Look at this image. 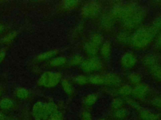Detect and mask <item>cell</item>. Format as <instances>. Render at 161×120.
<instances>
[{
    "label": "cell",
    "instance_id": "74e56055",
    "mask_svg": "<svg viewBox=\"0 0 161 120\" xmlns=\"http://www.w3.org/2000/svg\"><path fill=\"white\" fill-rule=\"evenodd\" d=\"M151 104L156 108L161 109V97H157L153 98L151 101Z\"/></svg>",
    "mask_w": 161,
    "mask_h": 120
},
{
    "label": "cell",
    "instance_id": "3957f363",
    "mask_svg": "<svg viewBox=\"0 0 161 120\" xmlns=\"http://www.w3.org/2000/svg\"><path fill=\"white\" fill-rule=\"evenodd\" d=\"M139 7L135 2H128L116 5L112 9L113 17L121 19L122 21L130 17Z\"/></svg>",
    "mask_w": 161,
    "mask_h": 120
},
{
    "label": "cell",
    "instance_id": "f6af8a7d",
    "mask_svg": "<svg viewBox=\"0 0 161 120\" xmlns=\"http://www.w3.org/2000/svg\"><path fill=\"white\" fill-rule=\"evenodd\" d=\"M0 120H6V119H5V118H4V119H0Z\"/></svg>",
    "mask_w": 161,
    "mask_h": 120
},
{
    "label": "cell",
    "instance_id": "277c9868",
    "mask_svg": "<svg viewBox=\"0 0 161 120\" xmlns=\"http://www.w3.org/2000/svg\"><path fill=\"white\" fill-rule=\"evenodd\" d=\"M62 75L60 72L54 71H46L43 72L37 81V84L45 88L56 86L60 81Z\"/></svg>",
    "mask_w": 161,
    "mask_h": 120
},
{
    "label": "cell",
    "instance_id": "8fae6325",
    "mask_svg": "<svg viewBox=\"0 0 161 120\" xmlns=\"http://www.w3.org/2000/svg\"><path fill=\"white\" fill-rule=\"evenodd\" d=\"M139 116L141 120H158L159 116L147 109L142 108L139 111Z\"/></svg>",
    "mask_w": 161,
    "mask_h": 120
},
{
    "label": "cell",
    "instance_id": "44dd1931",
    "mask_svg": "<svg viewBox=\"0 0 161 120\" xmlns=\"http://www.w3.org/2000/svg\"><path fill=\"white\" fill-rule=\"evenodd\" d=\"M14 103L11 99L3 98L0 100V108L3 110H9L12 108Z\"/></svg>",
    "mask_w": 161,
    "mask_h": 120
},
{
    "label": "cell",
    "instance_id": "30bf717a",
    "mask_svg": "<svg viewBox=\"0 0 161 120\" xmlns=\"http://www.w3.org/2000/svg\"><path fill=\"white\" fill-rule=\"evenodd\" d=\"M104 84L111 87H116L118 86L121 82V78L116 74L113 73H109L106 75L104 76Z\"/></svg>",
    "mask_w": 161,
    "mask_h": 120
},
{
    "label": "cell",
    "instance_id": "9c48e42d",
    "mask_svg": "<svg viewBox=\"0 0 161 120\" xmlns=\"http://www.w3.org/2000/svg\"><path fill=\"white\" fill-rule=\"evenodd\" d=\"M136 61V56L131 52L125 53L121 58V64L126 69H130L134 67Z\"/></svg>",
    "mask_w": 161,
    "mask_h": 120
},
{
    "label": "cell",
    "instance_id": "d6986e66",
    "mask_svg": "<svg viewBox=\"0 0 161 120\" xmlns=\"http://www.w3.org/2000/svg\"><path fill=\"white\" fill-rule=\"evenodd\" d=\"M97 100V96L94 93L87 94L83 99V102L86 106H93Z\"/></svg>",
    "mask_w": 161,
    "mask_h": 120
},
{
    "label": "cell",
    "instance_id": "c3c4849f",
    "mask_svg": "<svg viewBox=\"0 0 161 120\" xmlns=\"http://www.w3.org/2000/svg\"><path fill=\"white\" fill-rule=\"evenodd\" d=\"M14 120H16V119H14Z\"/></svg>",
    "mask_w": 161,
    "mask_h": 120
},
{
    "label": "cell",
    "instance_id": "f1b7e54d",
    "mask_svg": "<svg viewBox=\"0 0 161 120\" xmlns=\"http://www.w3.org/2000/svg\"><path fill=\"white\" fill-rule=\"evenodd\" d=\"M80 2L79 1L75 0H69V1H64L62 2V6L64 8L68 10H71L75 8L79 4Z\"/></svg>",
    "mask_w": 161,
    "mask_h": 120
},
{
    "label": "cell",
    "instance_id": "7a4b0ae2",
    "mask_svg": "<svg viewBox=\"0 0 161 120\" xmlns=\"http://www.w3.org/2000/svg\"><path fill=\"white\" fill-rule=\"evenodd\" d=\"M146 15V11L143 8H138L130 17L122 21L123 28L128 31L136 29L143 22Z\"/></svg>",
    "mask_w": 161,
    "mask_h": 120
},
{
    "label": "cell",
    "instance_id": "8992f818",
    "mask_svg": "<svg viewBox=\"0 0 161 120\" xmlns=\"http://www.w3.org/2000/svg\"><path fill=\"white\" fill-rule=\"evenodd\" d=\"M32 116L35 120H48L45 103L42 101L35 102L32 108Z\"/></svg>",
    "mask_w": 161,
    "mask_h": 120
},
{
    "label": "cell",
    "instance_id": "4dcf8cb0",
    "mask_svg": "<svg viewBox=\"0 0 161 120\" xmlns=\"http://www.w3.org/2000/svg\"><path fill=\"white\" fill-rule=\"evenodd\" d=\"M17 35V32L16 31H11L9 33H8L2 39V42L3 44H8L10 43L13 40L16 38Z\"/></svg>",
    "mask_w": 161,
    "mask_h": 120
},
{
    "label": "cell",
    "instance_id": "5bb4252c",
    "mask_svg": "<svg viewBox=\"0 0 161 120\" xmlns=\"http://www.w3.org/2000/svg\"><path fill=\"white\" fill-rule=\"evenodd\" d=\"M98 49L99 48L96 46L95 44H94L92 42H91V41L87 42L84 47V49L85 52L91 56H95L98 51Z\"/></svg>",
    "mask_w": 161,
    "mask_h": 120
},
{
    "label": "cell",
    "instance_id": "7bdbcfd3",
    "mask_svg": "<svg viewBox=\"0 0 161 120\" xmlns=\"http://www.w3.org/2000/svg\"><path fill=\"white\" fill-rule=\"evenodd\" d=\"M4 118H4V114L0 111V119H4Z\"/></svg>",
    "mask_w": 161,
    "mask_h": 120
},
{
    "label": "cell",
    "instance_id": "60d3db41",
    "mask_svg": "<svg viewBox=\"0 0 161 120\" xmlns=\"http://www.w3.org/2000/svg\"><path fill=\"white\" fill-rule=\"evenodd\" d=\"M6 56V49L3 48L0 50V64L3 62Z\"/></svg>",
    "mask_w": 161,
    "mask_h": 120
},
{
    "label": "cell",
    "instance_id": "ac0fdd59",
    "mask_svg": "<svg viewBox=\"0 0 161 120\" xmlns=\"http://www.w3.org/2000/svg\"><path fill=\"white\" fill-rule=\"evenodd\" d=\"M61 84L63 90L68 95H72L74 94V87L72 84L66 79H63L61 80Z\"/></svg>",
    "mask_w": 161,
    "mask_h": 120
},
{
    "label": "cell",
    "instance_id": "6da1fadb",
    "mask_svg": "<svg viewBox=\"0 0 161 120\" xmlns=\"http://www.w3.org/2000/svg\"><path fill=\"white\" fill-rule=\"evenodd\" d=\"M157 33L158 32L152 26L140 27L131 36L130 42L135 48H144L152 42Z\"/></svg>",
    "mask_w": 161,
    "mask_h": 120
},
{
    "label": "cell",
    "instance_id": "2e32d148",
    "mask_svg": "<svg viewBox=\"0 0 161 120\" xmlns=\"http://www.w3.org/2000/svg\"><path fill=\"white\" fill-rule=\"evenodd\" d=\"M100 53L104 58H108L110 56L111 54V45L109 42H105L101 45Z\"/></svg>",
    "mask_w": 161,
    "mask_h": 120
},
{
    "label": "cell",
    "instance_id": "d6a6232c",
    "mask_svg": "<svg viewBox=\"0 0 161 120\" xmlns=\"http://www.w3.org/2000/svg\"><path fill=\"white\" fill-rule=\"evenodd\" d=\"M123 104H124V102H123L122 99L119 98H115L113 100V101L111 102V106L112 109H113L116 111V110H118L120 108H122L123 106Z\"/></svg>",
    "mask_w": 161,
    "mask_h": 120
},
{
    "label": "cell",
    "instance_id": "ba28073f",
    "mask_svg": "<svg viewBox=\"0 0 161 120\" xmlns=\"http://www.w3.org/2000/svg\"><path fill=\"white\" fill-rule=\"evenodd\" d=\"M150 91L149 86L147 84L140 83L136 85L133 89L132 94L136 99H143L148 94Z\"/></svg>",
    "mask_w": 161,
    "mask_h": 120
},
{
    "label": "cell",
    "instance_id": "4316f807",
    "mask_svg": "<svg viewBox=\"0 0 161 120\" xmlns=\"http://www.w3.org/2000/svg\"><path fill=\"white\" fill-rule=\"evenodd\" d=\"M128 80L132 84L135 85H137L140 83L142 80V76L138 72H131L128 75Z\"/></svg>",
    "mask_w": 161,
    "mask_h": 120
},
{
    "label": "cell",
    "instance_id": "9a60e30c",
    "mask_svg": "<svg viewBox=\"0 0 161 120\" xmlns=\"http://www.w3.org/2000/svg\"><path fill=\"white\" fill-rule=\"evenodd\" d=\"M142 62L144 66L150 68L157 64V59L156 56L153 54H148L143 58Z\"/></svg>",
    "mask_w": 161,
    "mask_h": 120
},
{
    "label": "cell",
    "instance_id": "d590c367",
    "mask_svg": "<svg viewBox=\"0 0 161 120\" xmlns=\"http://www.w3.org/2000/svg\"><path fill=\"white\" fill-rule=\"evenodd\" d=\"M157 32L161 30V16H158L153 22L152 26Z\"/></svg>",
    "mask_w": 161,
    "mask_h": 120
},
{
    "label": "cell",
    "instance_id": "ab89813d",
    "mask_svg": "<svg viewBox=\"0 0 161 120\" xmlns=\"http://www.w3.org/2000/svg\"><path fill=\"white\" fill-rule=\"evenodd\" d=\"M155 45L157 49H161V32L157 36V38L155 40Z\"/></svg>",
    "mask_w": 161,
    "mask_h": 120
},
{
    "label": "cell",
    "instance_id": "8d00e7d4",
    "mask_svg": "<svg viewBox=\"0 0 161 120\" xmlns=\"http://www.w3.org/2000/svg\"><path fill=\"white\" fill-rule=\"evenodd\" d=\"M81 120H93L92 114L87 111H83L80 114Z\"/></svg>",
    "mask_w": 161,
    "mask_h": 120
},
{
    "label": "cell",
    "instance_id": "d4e9b609",
    "mask_svg": "<svg viewBox=\"0 0 161 120\" xmlns=\"http://www.w3.org/2000/svg\"><path fill=\"white\" fill-rule=\"evenodd\" d=\"M67 62V59L64 56H58L51 59L50 61V64L52 66L57 67L65 64Z\"/></svg>",
    "mask_w": 161,
    "mask_h": 120
},
{
    "label": "cell",
    "instance_id": "4fadbf2b",
    "mask_svg": "<svg viewBox=\"0 0 161 120\" xmlns=\"http://www.w3.org/2000/svg\"><path fill=\"white\" fill-rule=\"evenodd\" d=\"M58 54V51L56 49L50 50L38 54L36 56V59L39 61H43L49 59H52Z\"/></svg>",
    "mask_w": 161,
    "mask_h": 120
},
{
    "label": "cell",
    "instance_id": "1f68e13d",
    "mask_svg": "<svg viewBox=\"0 0 161 120\" xmlns=\"http://www.w3.org/2000/svg\"><path fill=\"white\" fill-rule=\"evenodd\" d=\"M83 61L84 58L80 54H75L70 59V64L72 66H78L80 65Z\"/></svg>",
    "mask_w": 161,
    "mask_h": 120
},
{
    "label": "cell",
    "instance_id": "484cf974",
    "mask_svg": "<svg viewBox=\"0 0 161 120\" xmlns=\"http://www.w3.org/2000/svg\"><path fill=\"white\" fill-rule=\"evenodd\" d=\"M89 82L93 84L101 85L103 84L104 82V76H101L99 74H94L91 75L89 77Z\"/></svg>",
    "mask_w": 161,
    "mask_h": 120
},
{
    "label": "cell",
    "instance_id": "e575fe53",
    "mask_svg": "<svg viewBox=\"0 0 161 120\" xmlns=\"http://www.w3.org/2000/svg\"><path fill=\"white\" fill-rule=\"evenodd\" d=\"M126 101L129 104L130 106H131L133 109H134L138 111H139L142 108L138 102H136V101H135L131 98H126Z\"/></svg>",
    "mask_w": 161,
    "mask_h": 120
},
{
    "label": "cell",
    "instance_id": "836d02e7",
    "mask_svg": "<svg viewBox=\"0 0 161 120\" xmlns=\"http://www.w3.org/2000/svg\"><path fill=\"white\" fill-rule=\"evenodd\" d=\"M74 81L77 84H79L80 85H84L89 82V78L86 76L80 74L75 77Z\"/></svg>",
    "mask_w": 161,
    "mask_h": 120
},
{
    "label": "cell",
    "instance_id": "7402d4cb",
    "mask_svg": "<svg viewBox=\"0 0 161 120\" xmlns=\"http://www.w3.org/2000/svg\"><path fill=\"white\" fill-rule=\"evenodd\" d=\"M130 38H131V36H130L125 31L120 32L118 34V35L116 36L117 41L119 43L123 44H128V42H130Z\"/></svg>",
    "mask_w": 161,
    "mask_h": 120
},
{
    "label": "cell",
    "instance_id": "52a82bcc",
    "mask_svg": "<svg viewBox=\"0 0 161 120\" xmlns=\"http://www.w3.org/2000/svg\"><path fill=\"white\" fill-rule=\"evenodd\" d=\"M99 5L95 1H91L86 4L82 8V15L84 18H92L99 11Z\"/></svg>",
    "mask_w": 161,
    "mask_h": 120
},
{
    "label": "cell",
    "instance_id": "cb8c5ba5",
    "mask_svg": "<svg viewBox=\"0 0 161 120\" xmlns=\"http://www.w3.org/2000/svg\"><path fill=\"white\" fill-rule=\"evenodd\" d=\"M103 40L104 38L103 35L99 32H96L91 36L90 41L99 48L103 44Z\"/></svg>",
    "mask_w": 161,
    "mask_h": 120
},
{
    "label": "cell",
    "instance_id": "7dc6e473",
    "mask_svg": "<svg viewBox=\"0 0 161 120\" xmlns=\"http://www.w3.org/2000/svg\"><path fill=\"white\" fill-rule=\"evenodd\" d=\"M120 120H125V119H120Z\"/></svg>",
    "mask_w": 161,
    "mask_h": 120
},
{
    "label": "cell",
    "instance_id": "603a6c76",
    "mask_svg": "<svg viewBox=\"0 0 161 120\" xmlns=\"http://www.w3.org/2000/svg\"><path fill=\"white\" fill-rule=\"evenodd\" d=\"M16 96L20 99H26L30 96L29 91L24 88H18L15 91Z\"/></svg>",
    "mask_w": 161,
    "mask_h": 120
},
{
    "label": "cell",
    "instance_id": "ee69618b",
    "mask_svg": "<svg viewBox=\"0 0 161 120\" xmlns=\"http://www.w3.org/2000/svg\"><path fill=\"white\" fill-rule=\"evenodd\" d=\"M97 120H108V119H104V118H100V119H97Z\"/></svg>",
    "mask_w": 161,
    "mask_h": 120
},
{
    "label": "cell",
    "instance_id": "5b68a950",
    "mask_svg": "<svg viewBox=\"0 0 161 120\" xmlns=\"http://www.w3.org/2000/svg\"><path fill=\"white\" fill-rule=\"evenodd\" d=\"M80 66L84 72L91 73L99 71L102 68V62L98 58L93 56L84 60Z\"/></svg>",
    "mask_w": 161,
    "mask_h": 120
},
{
    "label": "cell",
    "instance_id": "e0dca14e",
    "mask_svg": "<svg viewBox=\"0 0 161 120\" xmlns=\"http://www.w3.org/2000/svg\"><path fill=\"white\" fill-rule=\"evenodd\" d=\"M152 76L158 81H161V65L158 64L149 68Z\"/></svg>",
    "mask_w": 161,
    "mask_h": 120
},
{
    "label": "cell",
    "instance_id": "f546056e",
    "mask_svg": "<svg viewBox=\"0 0 161 120\" xmlns=\"http://www.w3.org/2000/svg\"><path fill=\"white\" fill-rule=\"evenodd\" d=\"M133 88L128 84H125L119 88L118 89V93L123 96H128L132 94Z\"/></svg>",
    "mask_w": 161,
    "mask_h": 120
},
{
    "label": "cell",
    "instance_id": "83f0119b",
    "mask_svg": "<svg viewBox=\"0 0 161 120\" xmlns=\"http://www.w3.org/2000/svg\"><path fill=\"white\" fill-rule=\"evenodd\" d=\"M129 111L127 109L122 108L118 110H116L114 112V117L118 119H125V118H126L128 116Z\"/></svg>",
    "mask_w": 161,
    "mask_h": 120
},
{
    "label": "cell",
    "instance_id": "f35d334b",
    "mask_svg": "<svg viewBox=\"0 0 161 120\" xmlns=\"http://www.w3.org/2000/svg\"><path fill=\"white\" fill-rule=\"evenodd\" d=\"M48 120H64V117L62 113L58 111L56 113L50 116Z\"/></svg>",
    "mask_w": 161,
    "mask_h": 120
},
{
    "label": "cell",
    "instance_id": "b9f144b4",
    "mask_svg": "<svg viewBox=\"0 0 161 120\" xmlns=\"http://www.w3.org/2000/svg\"><path fill=\"white\" fill-rule=\"evenodd\" d=\"M4 26L3 25V24H0V33L1 32H2L3 31V30H4Z\"/></svg>",
    "mask_w": 161,
    "mask_h": 120
},
{
    "label": "cell",
    "instance_id": "bcb514c9",
    "mask_svg": "<svg viewBox=\"0 0 161 120\" xmlns=\"http://www.w3.org/2000/svg\"><path fill=\"white\" fill-rule=\"evenodd\" d=\"M1 91L0 90V96H1Z\"/></svg>",
    "mask_w": 161,
    "mask_h": 120
},
{
    "label": "cell",
    "instance_id": "ffe728a7",
    "mask_svg": "<svg viewBox=\"0 0 161 120\" xmlns=\"http://www.w3.org/2000/svg\"><path fill=\"white\" fill-rule=\"evenodd\" d=\"M45 106L46 113L48 118L50 116L58 112V107L57 104L53 102H48L45 103Z\"/></svg>",
    "mask_w": 161,
    "mask_h": 120
},
{
    "label": "cell",
    "instance_id": "7c38bea8",
    "mask_svg": "<svg viewBox=\"0 0 161 120\" xmlns=\"http://www.w3.org/2000/svg\"><path fill=\"white\" fill-rule=\"evenodd\" d=\"M114 24V21L113 16L110 15H104L101 19V25L105 29H109L113 28Z\"/></svg>",
    "mask_w": 161,
    "mask_h": 120
}]
</instances>
